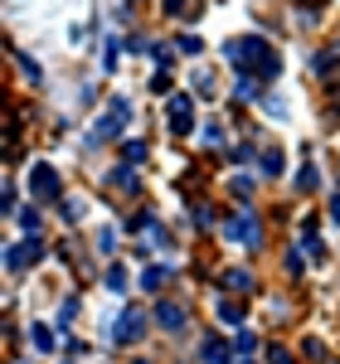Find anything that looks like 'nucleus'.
Instances as JSON below:
<instances>
[{"label":"nucleus","instance_id":"1","mask_svg":"<svg viewBox=\"0 0 340 364\" xmlns=\"http://www.w3.org/2000/svg\"><path fill=\"white\" fill-rule=\"evenodd\" d=\"M224 58L238 68V73H257L262 83L282 73V54H277L267 39H257V34H238V39H228V44H224Z\"/></svg>","mask_w":340,"mask_h":364},{"label":"nucleus","instance_id":"2","mask_svg":"<svg viewBox=\"0 0 340 364\" xmlns=\"http://www.w3.org/2000/svg\"><path fill=\"white\" fill-rule=\"evenodd\" d=\"M142 336H146V311H137V306H127L117 321H107V340L112 345H137Z\"/></svg>","mask_w":340,"mask_h":364},{"label":"nucleus","instance_id":"3","mask_svg":"<svg viewBox=\"0 0 340 364\" xmlns=\"http://www.w3.org/2000/svg\"><path fill=\"white\" fill-rule=\"evenodd\" d=\"M29 195L34 199H58L63 195V180H58V170L49 166V161H34V170H29Z\"/></svg>","mask_w":340,"mask_h":364},{"label":"nucleus","instance_id":"4","mask_svg":"<svg viewBox=\"0 0 340 364\" xmlns=\"http://www.w3.org/2000/svg\"><path fill=\"white\" fill-rule=\"evenodd\" d=\"M39 257H44V243H39V238L10 243V248H5V272H15V277H20V272H25V267H34Z\"/></svg>","mask_w":340,"mask_h":364},{"label":"nucleus","instance_id":"5","mask_svg":"<svg viewBox=\"0 0 340 364\" xmlns=\"http://www.w3.org/2000/svg\"><path fill=\"white\" fill-rule=\"evenodd\" d=\"M166 117H170V132H175V136L195 132V102H190V92H170Z\"/></svg>","mask_w":340,"mask_h":364},{"label":"nucleus","instance_id":"6","mask_svg":"<svg viewBox=\"0 0 340 364\" xmlns=\"http://www.w3.org/2000/svg\"><path fill=\"white\" fill-rule=\"evenodd\" d=\"M224 238H233V243H243V248H257V214L243 204V214H233V219H224Z\"/></svg>","mask_w":340,"mask_h":364},{"label":"nucleus","instance_id":"7","mask_svg":"<svg viewBox=\"0 0 340 364\" xmlns=\"http://www.w3.org/2000/svg\"><path fill=\"white\" fill-rule=\"evenodd\" d=\"M122 127H127V102H122V97H112V102L102 107V117H97V127H92V141L122 136Z\"/></svg>","mask_w":340,"mask_h":364},{"label":"nucleus","instance_id":"8","mask_svg":"<svg viewBox=\"0 0 340 364\" xmlns=\"http://www.w3.org/2000/svg\"><path fill=\"white\" fill-rule=\"evenodd\" d=\"M156 326L161 331H185V306H175V301H156Z\"/></svg>","mask_w":340,"mask_h":364},{"label":"nucleus","instance_id":"9","mask_svg":"<svg viewBox=\"0 0 340 364\" xmlns=\"http://www.w3.org/2000/svg\"><path fill=\"white\" fill-rule=\"evenodd\" d=\"M199 364H233V355H228V345L219 336H209L199 345Z\"/></svg>","mask_w":340,"mask_h":364},{"label":"nucleus","instance_id":"10","mask_svg":"<svg viewBox=\"0 0 340 364\" xmlns=\"http://www.w3.org/2000/svg\"><path fill=\"white\" fill-rule=\"evenodd\" d=\"M224 287H228V291H253V272H248V267H228Z\"/></svg>","mask_w":340,"mask_h":364},{"label":"nucleus","instance_id":"11","mask_svg":"<svg viewBox=\"0 0 340 364\" xmlns=\"http://www.w3.org/2000/svg\"><path fill=\"white\" fill-rule=\"evenodd\" d=\"M262 78H257V73H238V83H233V97H243V102H253L257 92H262Z\"/></svg>","mask_w":340,"mask_h":364},{"label":"nucleus","instance_id":"12","mask_svg":"<svg viewBox=\"0 0 340 364\" xmlns=\"http://www.w3.org/2000/svg\"><path fill=\"white\" fill-rule=\"evenodd\" d=\"M166 277H170V267H156V262H151V267H146L137 282H142L146 291H161V287H166Z\"/></svg>","mask_w":340,"mask_h":364},{"label":"nucleus","instance_id":"13","mask_svg":"<svg viewBox=\"0 0 340 364\" xmlns=\"http://www.w3.org/2000/svg\"><path fill=\"white\" fill-rule=\"evenodd\" d=\"M257 170H262L267 180H277V175H282V151H262V156H257Z\"/></svg>","mask_w":340,"mask_h":364},{"label":"nucleus","instance_id":"14","mask_svg":"<svg viewBox=\"0 0 340 364\" xmlns=\"http://www.w3.org/2000/svg\"><path fill=\"white\" fill-rule=\"evenodd\" d=\"M297 190H302V195L321 190V170H316V166H302V170H297Z\"/></svg>","mask_w":340,"mask_h":364},{"label":"nucleus","instance_id":"15","mask_svg":"<svg viewBox=\"0 0 340 364\" xmlns=\"http://www.w3.org/2000/svg\"><path fill=\"white\" fill-rule=\"evenodd\" d=\"M29 345L49 355V350H54V331H49V326H29Z\"/></svg>","mask_w":340,"mask_h":364},{"label":"nucleus","instance_id":"16","mask_svg":"<svg viewBox=\"0 0 340 364\" xmlns=\"http://www.w3.org/2000/svg\"><path fill=\"white\" fill-rule=\"evenodd\" d=\"M15 63L25 68V78H29V83H34V87L44 83V68H39V63H34V58H29V54H20V49H15Z\"/></svg>","mask_w":340,"mask_h":364},{"label":"nucleus","instance_id":"17","mask_svg":"<svg viewBox=\"0 0 340 364\" xmlns=\"http://www.w3.org/2000/svg\"><path fill=\"white\" fill-rule=\"evenodd\" d=\"M219 321L224 326H243V306L238 301H219Z\"/></svg>","mask_w":340,"mask_h":364},{"label":"nucleus","instance_id":"18","mask_svg":"<svg viewBox=\"0 0 340 364\" xmlns=\"http://www.w3.org/2000/svg\"><path fill=\"white\" fill-rule=\"evenodd\" d=\"M336 58H340V44H331L326 54H316V58H312V68H316V73H331V68H336Z\"/></svg>","mask_w":340,"mask_h":364},{"label":"nucleus","instance_id":"19","mask_svg":"<svg viewBox=\"0 0 340 364\" xmlns=\"http://www.w3.org/2000/svg\"><path fill=\"white\" fill-rule=\"evenodd\" d=\"M122 161H127V166H142L146 161V141H127V146H122Z\"/></svg>","mask_w":340,"mask_h":364},{"label":"nucleus","instance_id":"20","mask_svg":"<svg viewBox=\"0 0 340 364\" xmlns=\"http://www.w3.org/2000/svg\"><path fill=\"white\" fill-rule=\"evenodd\" d=\"M102 282H107V291H127V267H117V262H112Z\"/></svg>","mask_w":340,"mask_h":364},{"label":"nucleus","instance_id":"21","mask_svg":"<svg viewBox=\"0 0 340 364\" xmlns=\"http://www.w3.org/2000/svg\"><path fill=\"white\" fill-rule=\"evenodd\" d=\"M175 44H180V54H185V58H195L199 49H204V39H199V34H180Z\"/></svg>","mask_w":340,"mask_h":364},{"label":"nucleus","instance_id":"22","mask_svg":"<svg viewBox=\"0 0 340 364\" xmlns=\"http://www.w3.org/2000/svg\"><path fill=\"white\" fill-rule=\"evenodd\" d=\"M112 185H117V190H137V175H132V166L112 170Z\"/></svg>","mask_w":340,"mask_h":364},{"label":"nucleus","instance_id":"23","mask_svg":"<svg viewBox=\"0 0 340 364\" xmlns=\"http://www.w3.org/2000/svg\"><path fill=\"white\" fill-rule=\"evenodd\" d=\"M233 195L248 204V199H253V180H248V175H233Z\"/></svg>","mask_w":340,"mask_h":364},{"label":"nucleus","instance_id":"24","mask_svg":"<svg viewBox=\"0 0 340 364\" xmlns=\"http://www.w3.org/2000/svg\"><path fill=\"white\" fill-rule=\"evenodd\" d=\"M117 58H122V49H117V39H107V49H102V68H107V73L117 68Z\"/></svg>","mask_w":340,"mask_h":364},{"label":"nucleus","instance_id":"25","mask_svg":"<svg viewBox=\"0 0 340 364\" xmlns=\"http://www.w3.org/2000/svg\"><path fill=\"white\" fill-rule=\"evenodd\" d=\"M73 316H78V301H63V306H58V326L68 331V326H73Z\"/></svg>","mask_w":340,"mask_h":364},{"label":"nucleus","instance_id":"26","mask_svg":"<svg viewBox=\"0 0 340 364\" xmlns=\"http://www.w3.org/2000/svg\"><path fill=\"white\" fill-rule=\"evenodd\" d=\"M97 248H102V252H117V228H102V233H97Z\"/></svg>","mask_w":340,"mask_h":364},{"label":"nucleus","instance_id":"27","mask_svg":"<svg viewBox=\"0 0 340 364\" xmlns=\"http://www.w3.org/2000/svg\"><path fill=\"white\" fill-rule=\"evenodd\" d=\"M267 364H292V355H287L282 345H267Z\"/></svg>","mask_w":340,"mask_h":364},{"label":"nucleus","instance_id":"28","mask_svg":"<svg viewBox=\"0 0 340 364\" xmlns=\"http://www.w3.org/2000/svg\"><path fill=\"white\" fill-rule=\"evenodd\" d=\"M326 97H331V112H340V78H331V83H326Z\"/></svg>","mask_w":340,"mask_h":364},{"label":"nucleus","instance_id":"29","mask_svg":"<svg viewBox=\"0 0 340 364\" xmlns=\"http://www.w3.org/2000/svg\"><path fill=\"white\" fill-rule=\"evenodd\" d=\"M233 350H238V355H253V336H248V331H238V340H233Z\"/></svg>","mask_w":340,"mask_h":364},{"label":"nucleus","instance_id":"30","mask_svg":"<svg viewBox=\"0 0 340 364\" xmlns=\"http://www.w3.org/2000/svg\"><path fill=\"white\" fill-rule=\"evenodd\" d=\"M146 54H156V63H161V68H170V49H166V44H151Z\"/></svg>","mask_w":340,"mask_h":364},{"label":"nucleus","instance_id":"31","mask_svg":"<svg viewBox=\"0 0 340 364\" xmlns=\"http://www.w3.org/2000/svg\"><path fill=\"white\" fill-rule=\"evenodd\" d=\"M20 224H25L29 233H39V209H25V214H20Z\"/></svg>","mask_w":340,"mask_h":364},{"label":"nucleus","instance_id":"32","mask_svg":"<svg viewBox=\"0 0 340 364\" xmlns=\"http://www.w3.org/2000/svg\"><path fill=\"white\" fill-rule=\"evenodd\" d=\"M151 87H156V92H166V97H170V73H166V68H161V73L151 78Z\"/></svg>","mask_w":340,"mask_h":364},{"label":"nucleus","instance_id":"33","mask_svg":"<svg viewBox=\"0 0 340 364\" xmlns=\"http://www.w3.org/2000/svg\"><path fill=\"white\" fill-rule=\"evenodd\" d=\"M166 15H185V0H166Z\"/></svg>","mask_w":340,"mask_h":364},{"label":"nucleus","instance_id":"34","mask_svg":"<svg viewBox=\"0 0 340 364\" xmlns=\"http://www.w3.org/2000/svg\"><path fill=\"white\" fill-rule=\"evenodd\" d=\"M331 219H336V224H340V195L331 199Z\"/></svg>","mask_w":340,"mask_h":364},{"label":"nucleus","instance_id":"35","mask_svg":"<svg viewBox=\"0 0 340 364\" xmlns=\"http://www.w3.org/2000/svg\"><path fill=\"white\" fill-rule=\"evenodd\" d=\"M238 364H257V360H253V355H238Z\"/></svg>","mask_w":340,"mask_h":364},{"label":"nucleus","instance_id":"36","mask_svg":"<svg viewBox=\"0 0 340 364\" xmlns=\"http://www.w3.org/2000/svg\"><path fill=\"white\" fill-rule=\"evenodd\" d=\"M132 364H151V360H132Z\"/></svg>","mask_w":340,"mask_h":364}]
</instances>
